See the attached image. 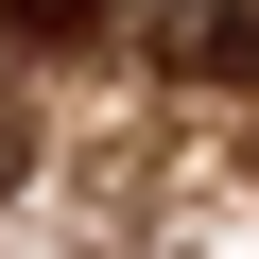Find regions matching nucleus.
I'll use <instances>...</instances> for the list:
<instances>
[{"label":"nucleus","instance_id":"f257e3e1","mask_svg":"<svg viewBox=\"0 0 259 259\" xmlns=\"http://www.w3.org/2000/svg\"><path fill=\"white\" fill-rule=\"evenodd\" d=\"M173 69H259V18H242V0H207V18H173Z\"/></svg>","mask_w":259,"mask_h":259},{"label":"nucleus","instance_id":"f03ea898","mask_svg":"<svg viewBox=\"0 0 259 259\" xmlns=\"http://www.w3.org/2000/svg\"><path fill=\"white\" fill-rule=\"evenodd\" d=\"M0 18H18V35H104L121 0H0Z\"/></svg>","mask_w":259,"mask_h":259},{"label":"nucleus","instance_id":"7ed1b4c3","mask_svg":"<svg viewBox=\"0 0 259 259\" xmlns=\"http://www.w3.org/2000/svg\"><path fill=\"white\" fill-rule=\"evenodd\" d=\"M0 190H18V104H0Z\"/></svg>","mask_w":259,"mask_h":259}]
</instances>
